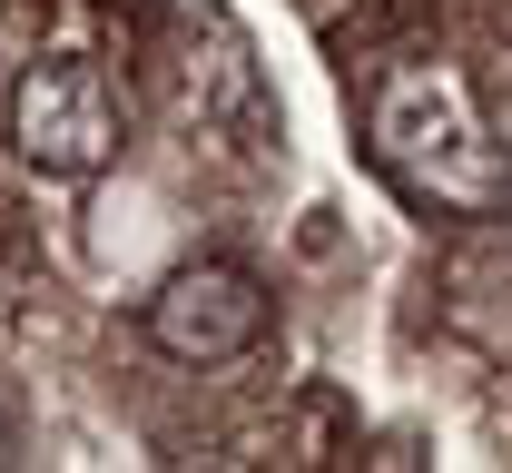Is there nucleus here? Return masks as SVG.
<instances>
[{
  "label": "nucleus",
  "instance_id": "f257e3e1",
  "mask_svg": "<svg viewBox=\"0 0 512 473\" xmlns=\"http://www.w3.org/2000/svg\"><path fill=\"white\" fill-rule=\"evenodd\" d=\"M365 138H375V168L414 207H434V217H503L512 207V158H503V138H493V119L434 60L375 79Z\"/></svg>",
  "mask_w": 512,
  "mask_h": 473
},
{
  "label": "nucleus",
  "instance_id": "f03ea898",
  "mask_svg": "<svg viewBox=\"0 0 512 473\" xmlns=\"http://www.w3.org/2000/svg\"><path fill=\"white\" fill-rule=\"evenodd\" d=\"M0 138H10V158H20L30 178H60V188L99 178V168H109V148H119V109H109L99 60H79V50L30 60L20 79H10Z\"/></svg>",
  "mask_w": 512,
  "mask_h": 473
},
{
  "label": "nucleus",
  "instance_id": "7ed1b4c3",
  "mask_svg": "<svg viewBox=\"0 0 512 473\" xmlns=\"http://www.w3.org/2000/svg\"><path fill=\"white\" fill-rule=\"evenodd\" d=\"M148 345L168 365H237L266 345V286L227 257H197L148 296Z\"/></svg>",
  "mask_w": 512,
  "mask_h": 473
}]
</instances>
